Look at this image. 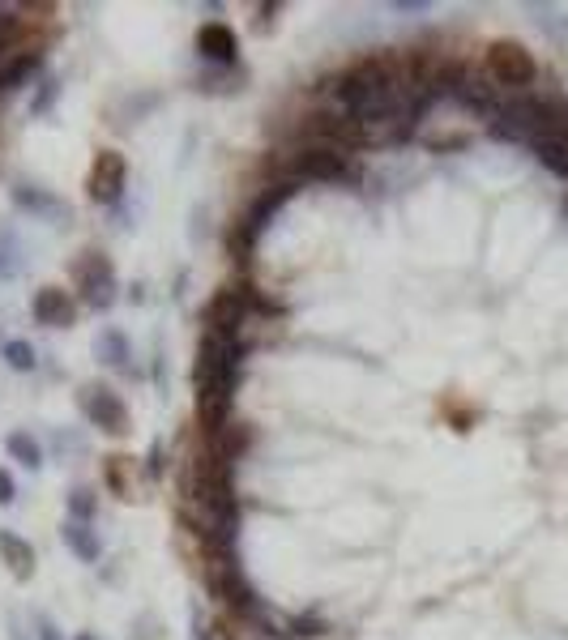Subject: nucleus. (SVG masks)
<instances>
[{
	"label": "nucleus",
	"instance_id": "nucleus-1",
	"mask_svg": "<svg viewBox=\"0 0 568 640\" xmlns=\"http://www.w3.org/2000/svg\"><path fill=\"white\" fill-rule=\"evenodd\" d=\"M235 367H240V346H235V325L227 320H214L205 329V338L197 346V367H193V380H197V410L210 427H223L227 423V410H231V389H235Z\"/></svg>",
	"mask_w": 568,
	"mask_h": 640
},
{
	"label": "nucleus",
	"instance_id": "nucleus-2",
	"mask_svg": "<svg viewBox=\"0 0 568 640\" xmlns=\"http://www.w3.org/2000/svg\"><path fill=\"white\" fill-rule=\"evenodd\" d=\"M487 69H492V77L500 86H509L522 94L526 86H534V77H539V64H534V56L526 52L522 43H509L500 39L492 43V52H487Z\"/></svg>",
	"mask_w": 568,
	"mask_h": 640
},
{
	"label": "nucleus",
	"instance_id": "nucleus-3",
	"mask_svg": "<svg viewBox=\"0 0 568 640\" xmlns=\"http://www.w3.org/2000/svg\"><path fill=\"white\" fill-rule=\"evenodd\" d=\"M82 410H86L90 423H99L103 431H112V436H120L124 423H129V410H124V402L112 389H103V384H90V389H82Z\"/></svg>",
	"mask_w": 568,
	"mask_h": 640
},
{
	"label": "nucleus",
	"instance_id": "nucleus-4",
	"mask_svg": "<svg viewBox=\"0 0 568 640\" xmlns=\"http://www.w3.org/2000/svg\"><path fill=\"white\" fill-rule=\"evenodd\" d=\"M120 192H124V158L116 150H103L90 171V197L99 205H116Z\"/></svg>",
	"mask_w": 568,
	"mask_h": 640
},
{
	"label": "nucleus",
	"instance_id": "nucleus-5",
	"mask_svg": "<svg viewBox=\"0 0 568 640\" xmlns=\"http://www.w3.org/2000/svg\"><path fill=\"white\" fill-rule=\"evenodd\" d=\"M445 94H453V99L462 103L466 111H475V116H483V120H496V116H500V103H504V99H496L492 86L479 82V77H475V82H470V77H462V82H453Z\"/></svg>",
	"mask_w": 568,
	"mask_h": 640
},
{
	"label": "nucleus",
	"instance_id": "nucleus-6",
	"mask_svg": "<svg viewBox=\"0 0 568 640\" xmlns=\"http://www.w3.org/2000/svg\"><path fill=\"white\" fill-rule=\"evenodd\" d=\"M346 158L338 150H308V154H299V163H295V175H304V180H321V184H338L346 180Z\"/></svg>",
	"mask_w": 568,
	"mask_h": 640
},
{
	"label": "nucleus",
	"instance_id": "nucleus-7",
	"mask_svg": "<svg viewBox=\"0 0 568 640\" xmlns=\"http://www.w3.org/2000/svg\"><path fill=\"white\" fill-rule=\"evenodd\" d=\"M82 295H86L90 308H112L116 274H112V265H107L103 256H90V265L82 269Z\"/></svg>",
	"mask_w": 568,
	"mask_h": 640
},
{
	"label": "nucleus",
	"instance_id": "nucleus-8",
	"mask_svg": "<svg viewBox=\"0 0 568 640\" xmlns=\"http://www.w3.org/2000/svg\"><path fill=\"white\" fill-rule=\"evenodd\" d=\"M197 52L214 64H235V35L223 22H210L197 30Z\"/></svg>",
	"mask_w": 568,
	"mask_h": 640
},
{
	"label": "nucleus",
	"instance_id": "nucleus-9",
	"mask_svg": "<svg viewBox=\"0 0 568 640\" xmlns=\"http://www.w3.org/2000/svg\"><path fill=\"white\" fill-rule=\"evenodd\" d=\"M35 320L47 329H60V325H73V303L65 291H56V286H47V291L35 295Z\"/></svg>",
	"mask_w": 568,
	"mask_h": 640
},
{
	"label": "nucleus",
	"instance_id": "nucleus-10",
	"mask_svg": "<svg viewBox=\"0 0 568 640\" xmlns=\"http://www.w3.org/2000/svg\"><path fill=\"white\" fill-rule=\"evenodd\" d=\"M0 555H5L9 572L18 576V581H30V576H35V551H30V542L18 538L13 530H0Z\"/></svg>",
	"mask_w": 568,
	"mask_h": 640
},
{
	"label": "nucleus",
	"instance_id": "nucleus-11",
	"mask_svg": "<svg viewBox=\"0 0 568 640\" xmlns=\"http://www.w3.org/2000/svg\"><path fill=\"white\" fill-rule=\"evenodd\" d=\"M60 538H65V547H69L77 559H86V564H94V559H99V538L86 530V521H65Z\"/></svg>",
	"mask_w": 568,
	"mask_h": 640
},
{
	"label": "nucleus",
	"instance_id": "nucleus-12",
	"mask_svg": "<svg viewBox=\"0 0 568 640\" xmlns=\"http://www.w3.org/2000/svg\"><path fill=\"white\" fill-rule=\"evenodd\" d=\"M530 150H534V158H539L547 171H556L560 180H568V141L539 137V141H530Z\"/></svg>",
	"mask_w": 568,
	"mask_h": 640
},
{
	"label": "nucleus",
	"instance_id": "nucleus-13",
	"mask_svg": "<svg viewBox=\"0 0 568 640\" xmlns=\"http://www.w3.org/2000/svg\"><path fill=\"white\" fill-rule=\"evenodd\" d=\"M5 448H9L13 461H22L26 470H39L43 466V448H39V440L30 436V431H13V436L5 440Z\"/></svg>",
	"mask_w": 568,
	"mask_h": 640
},
{
	"label": "nucleus",
	"instance_id": "nucleus-14",
	"mask_svg": "<svg viewBox=\"0 0 568 640\" xmlns=\"http://www.w3.org/2000/svg\"><path fill=\"white\" fill-rule=\"evenodd\" d=\"M39 73V56H18V60H9L5 69H0V90H18L22 82H30V77Z\"/></svg>",
	"mask_w": 568,
	"mask_h": 640
},
{
	"label": "nucleus",
	"instance_id": "nucleus-15",
	"mask_svg": "<svg viewBox=\"0 0 568 640\" xmlns=\"http://www.w3.org/2000/svg\"><path fill=\"white\" fill-rule=\"evenodd\" d=\"M94 355H99V359H107L112 367H129V346H124V338H120L116 329L99 333V342H94Z\"/></svg>",
	"mask_w": 568,
	"mask_h": 640
},
{
	"label": "nucleus",
	"instance_id": "nucleus-16",
	"mask_svg": "<svg viewBox=\"0 0 568 640\" xmlns=\"http://www.w3.org/2000/svg\"><path fill=\"white\" fill-rule=\"evenodd\" d=\"M13 201H18L22 210H30V214H43V218H60V214H65L52 197H47V192H35V188H30V192L26 188H13Z\"/></svg>",
	"mask_w": 568,
	"mask_h": 640
},
{
	"label": "nucleus",
	"instance_id": "nucleus-17",
	"mask_svg": "<svg viewBox=\"0 0 568 640\" xmlns=\"http://www.w3.org/2000/svg\"><path fill=\"white\" fill-rule=\"evenodd\" d=\"M534 18H539V26L547 30L551 39H556L564 52H568V13H560V9H543V5H534Z\"/></svg>",
	"mask_w": 568,
	"mask_h": 640
},
{
	"label": "nucleus",
	"instance_id": "nucleus-18",
	"mask_svg": "<svg viewBox=\"0 0 568 640\" xmlns=\"http://www.w3.org/2000/svg\"><path fill=\"white\" fill-rule=\"evenodd\" d=\"M5 359H9V367H18V372H30V367H35V346L30 342H5Z\"/></svg>",
	"mask_w": 568,
	"mask_h": 640
},
{
	"label": "nucleus",
	"instance_id": "nucleus-19",
	"mask_svg": "<svg viewBox=\"0 0 568 640\" xmlns=\"http://www.w3.org/2000/svg\"><path fill=\"white\" fill-rule=\"evenodd\" d=\"M69 512H73V521H86L90 512H94L90 491H73V495H69Z\"/></svg>",
	"mask_w": 568,
	"mask_h": 640
},
{
	"label": "nucleus",
	"instance_id": "nucleus-20",
	"mask_svg": "<svg viewBox=\"0 0 568 640\" xmlns=\"http://www.w3.org/2000/svg\"><path fill=\"white\" fill-rule=\"evenodd\" d=\"M9 39H13V18H0V69H5V56H9Z\"/></svg>",
	"mask_w": 568,
	"mask_h": 640
},
{
	"label": "nucleus",
	"instance_id": "nucleus-21",
	"mask_svg": "<svg viewBox=\"0 0 568 640\" xmlns=\"http://www.w3.org/2000/svg\"><path fill=\"white\" fill-rule=\"evenodd\" d=\"M35 628H39V640H60L56 636V623L47 619V615H35Z\"/></svg>",
	"mask_w": 568,
	"mask_h": 640
},
{
	"label": "nucleus",
	"instance_id": "nucleus-22",
	"mask_svg": "<svg viewBox=\"0 0 568 640\" xmlns=\"http://www.w3.org/2000/svg\"><path fill=\"white\" fill-rule=\"evenodd\" d=\"M13 495H18V487H13V478L0 470V504H13Z\"/></svg>",
	"mask_w": 568,
	"mask_h": 640
},
{
	"label": "nucleus",
	"instance_id": "nucleus-23",
	"mask_svg": "<svg viewBox=\"0 0 568 640\" xmlns=\"http://www.w3.org/2000/svg\"><path fill=\"white\" fill-rule=\"evenodd\" d=\"M13 640H26V636H22V632H18V623H13Z\"/></svg>",
	"mask_w": 568,
	"mask_h": 640
},
{
	"label": "nucleus",
	"instance_id": "nucleus-24",
	"mask_svg": "<svg viewBox=\"0 0 568 640\" xmlns=\"http://www.w3.org/2000/svg\"><path fill=\"white\" fill-rule=\"evenodd\" d=\"M77 640H94V636H90V632H82V636H77Z\"/></svg>",
	"mask_w": 568,
	"mask_h": 640
}]
</instances>
